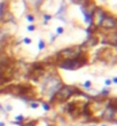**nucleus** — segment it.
Masks as SVG:
<instances>
[{
    "label": "nucleus",
    "instance_id": "f8f14e48",
    "mask_svg": "<svg viewBox=\"0 0 117 126\" xmlns=\"http://www.w3.org/2000/svg\"><path fill=\"white\" fill-rule=\"evenodd\" d=\"M41 105H43V108H44V109H45L46 111H48L49 109H51V107H49V104H48V103H46V102H44V103H43Z\"/></svg>",
    "mask_w": 117,
    "mask_h": 126
},
{
    "label": "nucleus",
    "instance_id": "6e6552de",
    "mask_svg": "<svg viewBox=\"0 0 117 126\" xmlns=\"http://www.w3.org/2000/svg\"><path fill=\"white\" fill-rule=\"evenodd\" d=\"M38 46H39V49H40V51L45 48V41H44L43 39H40V40H39V44H38Z\"/></svg>",
    "mask_w": 117,
    "mask_h": 126
},
{
    "label": "nucleus",
    "instance_id": "4468645a",
    "mask_svg": "<svg viewBox=\"0 0 117 126\" xmlns=\"http://www.w3.org/2000/svg\"><path fill=\"white\" fill-rule=\"evenodd\" d=\"M30 107L33 108V109H37L38 107H39V103H37V102H32V103H30Z\"/></svg>",
    "mask_w": 117,
    "mask_h": 126
},
{
    "label": "nucleus",
    "instance_id": "39448f33",
    "mask_svg": "<svg viewBox=\"0 0 117 126\" xmlns=\"http://www.w3.org/2000/svg\"><path fill=\"white\" fill-rule=\"evenodd\" d=\"M106 16V13L101 8H94V11H92V23H94L95 26L101 25L102 21Z\"/></svg>",
    "mask_w": 117,
    "mask_h": 126
},
{
    "label": "nucleus",
    "instance_id": "6ab92c4d",
    "mask_svg": "<svg viewBox=\"0 0 117 126\" xmlns=\"http://www.w3.org/2000/svg\"><path fill=\"white\" fill-rule=\"evenodd\" d=\"M15 119L16 120H23V116H18V117H16Z\"/></svg>",
    "mask_w": 117,
    "mask_h": 126
},
{
    "label": "nucleus",
    "instance_id": "20e7f679",
    "mask_svg": "<svg viewBox=\"0 0 117 126\" xmlns=\"http://www.w3.org/2000/svg\"><path fill=\"white\" fill-rule=\"evenodd\" d=\"M74 91H75V88H72V87H69V86H62V87L54 94L53 101L61 102V103H62V102H65L68 99H70V97L72 96Z\"/></svg>",
    "mask_w": 117,
    "mask_h": 126
},
{
    "label": "nucleus",
    "instance_id": "b1692460",
    "mask_svg": "<svg viewBox=\"0 0 117 126\" xmlns=\"http://www.w3.org/2000/svg\"><path fill=\"white\" fill-rule=\"evenodd\" d=\"M0 109H1V105H0Z\"/></svg>",
    "mask_w": 117,
    "mask_h": 126
},
{
    "label": "nucleus",
    "instance_id": "ddd939ff",
    "mask_svg": "<svg viewBox=\"0 0 117 126\" xmlns=\"http://www.w3.org/2000/svg\"><path fill=\"white\" fill-rule=\"evenodd\" d=\"M63 32H64V29L61 28V26H58V29H56V33H58V34H62Z\"/></svg>",
    "mask_w": 117,
    "mask_h": 126
},
{
    "label": "nucleus",
    "instance_id": "dca6fc26",
    "mask_svg": "<svg viewBox=\"0 0 117 126\" xmlns=\"http://www.w3.org/2000/svg\"><path fill=\"white\" fill-rule=\"evenodd\" d=\"M36 125V120H32V123H28L27 125H24V126H35Z\"/></svg>",
    "mask_w": 117,
    "mask_h": 126
},
{
    "label": "nucleus",
    "instance_id": "aec40b11",
    "mask_svg": "<svg viewBox=\"0 0 117 126\" xmlns=\"http://www.w3.org/2000/svg\"><path fill=\"white\" fill-rule=\"evenodd\" d=\"M6 108H7V110H9V111L13 109V108H12V105H8V104H7V107H6Z\"/></svg>",
    "mask_w": 117,
    "mask_h": 126
},
{
    "label": "nucleus",
    "instance_id": "f03ea898",
    "mask_svg": "<svg viewBox=\"0 0 117 126\" xmlns=\"http://www.w3.org/2000/svg\"><path fill=\"white\" fill-rule=\"evenodd\" d=\"M62 87V83L61 80L56 77H49L45 80L44 83V89L45 92H47L49 95H53L58 92V89Z\"/></svg>",
    "mask_w": 117,
    "mask_h": 126
},
{
    "label": "nucleus",
    "instance_id": "9d476101",
    "mask_svg": "<svg viewBox=\"0 0 117 126\" xmlns=\"http://www.w3.org/2000/svg\"><path fill=\"white\" fill-rule=\"evenodd\" d=\"M25 17H27V20L30 22V23H32V22L35 21V17H33L32 15H30V14H27V16H25Z\"/></svg>",
    "mask_w": 117,
    "mask_h": 126
},
{
    "label": "nucleus",
    "instance_id": "412c9836",
    "mask_svg": "<svg viewBox=\"0 0 117 126\" xmlns=\"http://www.w3.org/2000/svg\"><path fill=\"white\" fill-rule=\"evenodd\" d=\"M112 83H115V84L117 83V78H116V77H114V78H112Z\"/></svg>",
    "mask_w": 117,
    "mask_h": 126
},
{
    "label": "nucleus",
    "instance_id": "4be33fe9",
    "mask_svg": "<svg viewBox=\"0 0 117 126\" xmlns=\"http://www.w3.org/2000/svg\"><path fill=\"white\" fill-rule=\"evenodd\" d=\"M0 126H5V123H0Z\"/></svg>",
    "mask_w": 117,
    "mask_h": 126
},
{
    "label": "nucleus",
    "instance_id": "9b49d317",
    "mask_svg": "<svg viewBox=\"0 0 117 126\" xmlns=\"http://www.w3.org/2000/svg\"><path fill=\"white\" fill-rule=\"evenodd\" d=\"M91 85H92V83H91L90 80H87V81H85V83H84V85H83V86H84L85 88H91Z\"/></svg>",
    "mask_w": 117,
    "mask_h": 126
},
{
    "label": "nucleus",
    "instance_id": "f3484780",
    "mask_svg": "<svg viewBox=\"0 0 117 126\" xmlns=\"http://www.w3.org/2000/svg\"><path fill=\"white\" fill-rule=\"evenodd\" d=\"M105 84H106V86H109V85L111 84V80H110V79H106V81H105Z\"/></svg>",
    "mask_w": 117,
    "mask_h": 126
},
{
    "label": "nucleus",
    "instance_id": "423d86ee",
    "mask_svg": "<svg viewBox=\"0 0 117 126\" xmlns=\"http://www.w3.org/2000/svg\"><path fill=\"white\" fill-rule=\"evenodd\" d=\"M101 28L103 29H115L116 28V20H115V17H112V16H105V18H103V21L101 23Z\"/></svg>",
    "mask_w": 117,
    "mask_h": 126
},
{
    "label": "nucleus",
    "instance_id": "a211bd4d",
    "mask_svg": "<svg viewBox=\"0 0 117 126\" xmlns=\"http://www.w3.org/2000/svg\"><path fill=\"white\" fill-rule=\"evenodd\" d=\"M28 30H29V31H33V30H35V25H29L28 26Z\"/></svg>",
    "mask_w": 117,
    "mask_h": 126
},
{
    "label": "nucleus",
    "instance_id": "5701e85b",
    "mask_svg": "<svg viewBox=\"0 0 117 126\" xmlns=\"http://www.w3.org/2000/svg\"><path fill=\"white\" fill-rule=\"evenodd\" d=\"M101 126H107V125H101Z\"/></svg>",
    "mask_w": 117,
    "mask_h": 126
},
{
    "label": "nucleus",
    "instance_id": "f257e3e1",
    "mask_svg": "<svg viewBox=\"0 0 117 126\" xmlns=\"http://www.w3.org/2000/svg\"><path fill=\"white\" fill-rule=\"evenodd\" d=\"M86 63H87V58L85 57V55L82 56V54H79L77 57L72 58V60L60 62L58 65H60V68L65 69V70H76V69H79L80 67H83Z\"/></svg>",
    "mask_w": 117,
    "mask_h": 126
},
{
    "label": "nucleus",
    "instance_id": "0eeeda50",
    "mask_svg": "<svg viewBox=\"0 0 117 126\" xmlns=\"http://www.w3.org/2000/svg\"><path fill=\"white\" fill-rule=\"evenodd\" d=\"M30 4H32L33 6H36V7H39V5L41 4V1L43 0H28Z\"/></svg>",
    "mask_w": 117,
    "mask_h": 126
},
{
    "label": "nucleus",
    "instance_id": "393cba45",
    "mask_svg": "<svg viewBox=\"0 0 117 126\" xmlns=\"http://www.w3.org/2000/svg\"><path fill=\"white\" fill-rule=\"evenodd\" d=\"M92 126H94V125H92Z\"/></svg>",
    "mask_w": 117,
    "mask_h": 126
},
{
    "label": "nucleus",
    "instance_id": "2eb2a0df",
    "mask_svg": "<svg viewBox=\"0 0 117 126\" xmlns=\"http://www.w3.org/2000/svg\"><path fill=\"white\" fill-rule=\"evenodd\" d=\"M23 42H24V44H28V45H29V44H31V39H30V38H24V39H23Z\"/></svg>",
    "mask_w": 117,
    "mask_h": 126
},
{
    "label": "nucleus",
    "instance_id": "1a4fd4ad",
    "mask_svg": "<svg viewBox=\"0 0 117 126\" xmlns=\"http://www.w3.org/2000/svg\"><path fill=\"white\" fill-rule=\"evenodd\" d=\"M51 18H52V16H51V15L44 14V20H45V21H44V24H47V21H49Z\"/></svg>",
    "mask_w": 117,
    "mask_h": 126
},
{
    "label": "nucleus",
    "instance_id": "7ed1b4c3",
    "mask_svg": "<svg viewBox=\"0 0 117 126\" xmlns=\"http://www.w3.org/2000/svg\"><path fill=\"white\" fill-rule=\"evenodd\" d=\"M79 54H82L80 47H70L58 52L56 57H58V60H61V61H68V60H72V58L77 57Z\"/></svg>",
    "mask_w": 117,
    "mask_h": 126
}]
</instances>
